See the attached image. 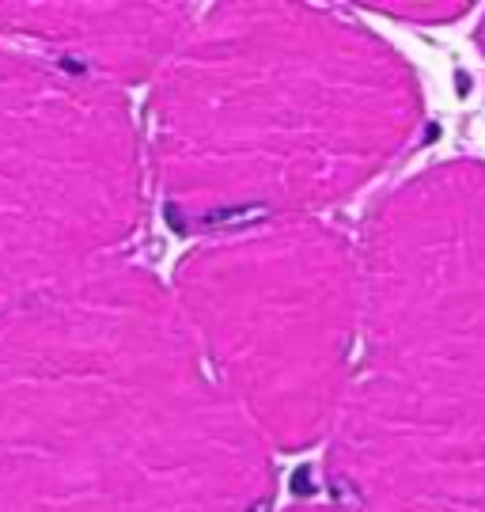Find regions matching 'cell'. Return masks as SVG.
<instances>
[{
	"instance_id": "7a4b0ae2",
	"label": "cell",
	"mask_w": 485,
	"mask_h": 512,
	"mask_svg": "<svg viewBox=\"0 0 485 512\" xmlns=\"http://www.w3.org/2000/svg\"><path fill=\"white\" fill-rule=\"evenodd\" d=\"M417 129V76L357 19L213 4L152 80L144 160L163 217L216 236L319 217L379 179Z\"/></svg>"
},
{
	"instance_id": "9c48e42d",
	"label": "cell",
	"mask_w": 485,
	"mask_h": 512,
	"mask_svg": "<svg viewBox=\"0 0 485 512\" xmlns=\"http://www.w3.org/2000/svg\"><path fill=\"white\" fill-rule=\"evenodd\" d=\"M478 46H482V54H485V19H482V27H478Z\"/></svg>"
},
{
	"instance_id": "5b68a950",
	"label": "cell",
	"mask_w": 485,
	"mask_h": 512,
	"mask_svg": "<svg viewBox=\"0 0 485 512\" xmlns=\"http://www.w3.org/2000/svg\"><path fill=\"white\" fill-rule=\"evenodd\" d=\"M148 186L122 88L0 38V308L126 262Z\"/></svg>"
},
{
	"instance_id": "6da1fadb",
	"label": "cell",
	"mask_w": 485,
	"mask_h": 512,
	"mask_svg": "<svg viewBox=\"0 0 485 512\" xmlns=\"http://www.w3.org/2000/svg\"><path fill=\"white\" fill-rule=\"evenodd\" d=\"M273 448L133 262L0 308V512H266Z\"/></svg>"
},
{
	"instance_id": "8992f818",
	"label": "cell",
	"mask_w": 485,
	"mask_h": 512,
	"mask_svg": "<svg viewBox=\"0 0 485 512\" xmlns=\"http://www.w3.org/2000/svg\"><path fill=\"white\" fill-rule=\"evenodd\" d=\"M194 19L190 4H0V38L129 88L163 73Z\"/></svg>"
},
{
	"instance_id": "52a82bcc",
	"label": "cell",
	"mask_w": 485,
	"mask_h": 512,
	"mask_svg": "<svg viewBox=\"0 0 485 512\" xmlns=\"http://www.w3.org/2000/svg\"><path fill=\"white\" fill-rule=\"evenodd\" d=\"M372 12L402 19V23H429V27H444V23H455L459 16H467V4H451V0H432V4H421V0H410V4H376Z\"/></svg>"
},
{
	"instance_id": "ba28073f",
	"label": "cell",
	"mask_w": 485,
	"mask_h": 512,
	"mask_svg": "<svg viewBox=\"0 0 485 512\" xmlns=\"http://www.w3.org/2000/svg\"><path fill=\"white\" fill-rule=\"evenodd\" d=\"M285 512H360V509L345 505V501H338V505H326V501H307V505H292V509H285Z\"/></svg>"
},
{
	"instance_id": "277c9868",
	"label": "cell",
	"mask_w": 485,
	"mask_h": 512,
	"mask_svg": "<svg viewBox=\"0 0 485 512\" xmlns=\"http://www.w3.org/2000/svg\"><path fill=\"white\" fill-rule=\"evenodd\" d=\"M171 293L216 384L273 452L330 437L360 338V251L334 224L292 217L205 236Z\"/></svg>"
},
{
	"instance_id": "3957f363",
	"label": "cell",
	"mask_w": 485,
	"mask_h": 512,
	"mask_svg": "<svg viewBox=\"0 0 485 512\" xmlns=\"http://www.w3.org/2000/svg\"><path fill=\"white\" fill-rule=\"evenodd\" d=\"M357 251L360 338L326 475L360 512H485V164L395 186Z\"/></svg>"
}]
</instances>
